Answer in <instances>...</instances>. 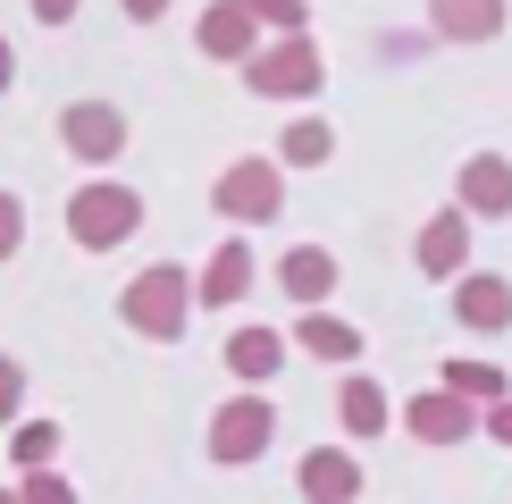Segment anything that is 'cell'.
<instances>
[{"mask_svg":"<svg viewBox=\"0 0 512 504\" xmlns=\"http://www.w3.org/2000/svg\"><path fill=\"white\" fill-rule=\"evenodd\" d=\"M118 320L135 328V336H152V345H177L185 320H194V278H185L177 261H152V269H135L118 294Z\"/></svg>","mask_w":512,"mask_h":504,"instance_id":"obj_1","label":"cell"},{"mask_svg":"<svg viewBox=\"0 0 512 504\" xmlns=\"http://www.w3.org/2000/svg\"><path fill=\"white\" fill-rule=\"evenodd\" d=\"M135 227H143V194H135V185L93 177V185L68 194V244H84V252H118Z\"/></svg>","mask_w":512,"mask_h":504,"instance_id":"obj_2","label":"cell"},{"mask_svg":"<svg viewBox=\"0 0 512 504\" xmlns=\"http://www.w3.org/2000/svg\"><path fill=\"white\" fill-rule=\"evenodd\" d=\"M244 84L269 101H311L328 84V59H319L311 34H261V51L244 59Z\"/></svg>","mask_w":512,"mask_h":504,"instance_id":"obj_3","label":"cell"},{"mask_svg":"<svg viewBox=\"0 0 512 504\" xmlns=\"http://www.w3.org/2000/svg\"><path fill=\"white\" fill-rule=\"evenodd\" d=\"M269 437H277V404L261 387H244V395L219 404V420H210V462H219V471H244V462L269 454Z\"/></svg>","mask_w":512,"mask_h":504,"instance_id":"obj_4","label":"cell"},{"mask_svg":"<svg viewBox=\"0 0 512 504\" xmlns=\"http://www.w3.org/2000/svg\"><path fill=\"white\" fill-rule=\"evenodd\" d=\"M210 202H219L227 219L261 227V219H277V210H286V168H277V160H236V168H219Z\"/></svg>","mask_w":512,"mask_h":504,"instance_id":"obj_5","label":"cell"},{"mask_svg":"<svg viewBox=\"0 0 512 504\" xmlns=\"http://www.w3.org/2000/svg\"><path fill=\"white\" fill-rule=\"evenodd\" d=\"M59 143H68L76 160H118L126 152V110L118 101H68V110H59Z\"/></svg>","mask_w":512,"mask_h":504,"instance_id":"obj_6","label":"cell"},{"mask_svg":"<svg viewBox=\"0 0 512 504\" xmlns=\"http://www.w3.org/2000/svg\"><path fill=\"white\" fill-rule=\"evenodd\" d=\"M462 219H512V160L504 152H471L462 160Z\"/></svg>","mask_w":512,"mask_h":504,"instance_id":"obj_7","label":"cell"},{"mask_svg":"<svg viewBox=\"0 0 512 504\" xmlns=\"http://www.w3.org/2000/svg\"><path fill=\"white\" fill-rule=\"evenodd\" d=\"M403 429H412L420 446H462V437L479 429V412L462 404V395H445V387H429V395H412V404H403Z\"/></svg>","mask_w":512,"mask_h":504,"instance_id":"obj_8","label":"cell"},{"mask_svg":"<svg viewBox=\"0 0 512 504\" xmlns=\"http://www.w3.org/2000/svg\"><path fill=\"white\" fill-rule=\"evenodd\" d=\"M294 479H303L311 504H361V462H353V446H311Z\"/></svg>","mask_w":512,"mask_h":504,"instance_id":"obj_9","label":"cell"},{"mask_svg":"<svg viewBox=\"0 0 512 504\" xmlns=\"http://www.w3.org/2000/svg\"><path fill=\"white\" fill-rule=\"evenodd\" d=\"M454 320L479 328V336H504L512 328V286L496 278V269H471V278L454 286Z\"/></svg>","mask_w":512,"mask_h":504,"instance_id":"obj_10","label":"cell"},{"mask_svg":"<svg viewBox=\"0 0 512 504\" xmlns=\"http://www.w3.org/2000/svg\"><path fill=\"white\" fill-rule=\"evenodd\" d=\"M277 286H286V303L319 311V303L336 294V252H328V244H294L286 261H277Z\"/></svg>","mask_w":512,"mask_h":504,"instance_id":"obj_11","label":"cell"},{"mask_svg":"<svg viewBox=\"0 0 512 504\" xmlns=\"http://www.w3.org/2000/svg\"><path fill=\"white\" fill-rule=\"evenodd\" d=\"M194 42H202L210 59H236V68H244V59L261 51V26H252L236 0H210V9H202V26H194Z\"/></svg>","mask_w":512,"mask_h":504,"instance_id":"obj_12","label":"cell"},{"mask_svg":"<svg viewBox=\"0 0 512 504\" xmlns=\"http://www.w3.org/2000/svg\"><path fill=\"white\" fill-rule=\"evenodd\" d=\"M244 286H252V244H244V236H227V244L202 261L194 303H210V311H219V303H244Z\"/></svg>","mask_w":512,"mask_h":504,"instance_id":"obj_13","label":"cell"},{"mask_svg":"<svg viewBox=\"0 0 512 504\" xmlns=\"http://www.w3.org/2000/svg\"><path fill=\"white\" fill-rule=\"evenodd\" d=\"M462 261H471V219L462 210H437L420 227V278H462Z\"/></svg>","mask_w":512,"mask_h":504,"instance_id":"obj_14","label":"cell"},{"mask_svg":"<svg viewBox=\"0 0 512 504\" xmlns=\"http://www.w3.org/2000/svg\"><path fill=\"white\" fill-rule=\"evenodd\" d=\"M429 26L445 42H496L504 34V0H429Z\"/></svg>","mask_w":512,"mask_h":504,"instance_id":"obj_15","label":"cell"},{"mask_svg":"<svg viewBox=\"0 0 512 504\" xmlns=\"http://www.w3.org/2000/svg\"><path fill=\"white\" fill-rule=\"evenodd\" d=\"M336 420H345V437H378V429H387V420H395V395L387 387H378V378H345V387H336Z\"/></svg>","mask_w":512,"mask_h":504,"instance_id":"obj_16","label":"cell"},{"mask_svg":"<svg viewBox=\"0 0 512 504\" xmlns=\"http://www.w3.org/2000/svg\"><path fill=\"white\" fill-rule=\"evenodd\" d=\"M294 345L311 353V362H361V328L353 320H336V311H303V328H294Z\"/></svg>","mask_w":512,"mask_h":504,"instance_id":"obj_17","label":"cell"},{"mask_svg":"<svg viewBox=\"0 0 512 504\" xmlns=\"http://www.w3.org/2000/svg\"><path fill=\"white\" fill-rule=\"evenodd\" d=\"M227 370H236L244 387L277 378V370H286V336H277V328H236V336H227Z\"/></svg>","mask_w":512,"mask_h":504,"instance_id":"obj_18","label":"cell"},{"mask_svg":"<svg viewBox=\"0 0 512 504\" xmlns=\"http://www.w3.org/2000/svg\"><path fill=\"white\" fill-rule=\"evenodd\" d=\"M445 395H462L471 412H487V404H504V370L496 362H479V353H462V362H445Z\"/></svg>","mask_w":512,"mask_h":504,"instance_id":"obj_19","label":"cell"},{"mask_svg":"<svg viewBox=\"0 0 512 504\" xmlns=\"http://www.w3.org/2000/svg\"><path fill=\"white\" fill-rule=\"evenodd\" d=\"M336 152V126L328 118H294L286 135H277V168H319Z\"/></svg>","mask_w":512,"mask_h":504,"instance_id":"obj_20","label":"cell"},{"mask_svg":"<svg viewBox=\"0 0 512 504\" xmlns=\"http://www.w3.org/2000/svg\"><path fill=\"white\" fill-rule=\"evenodd\" d=\"M59 446H68L59 420H17V429H9V462H17V471H51Z\"/></svg>","mask_w":512,"mask_h":504,"instance_id":"obj_21","label":"cell"},{"mask_svg":"<svg viewBox=\"0 0 512 504\" xmlns=\"http://www.w3.org/2000/svg\"><path fill=\"white\" fill-rule=\"evenodd\" d=\"M236 9L252 17V26H269V34H303V26H311L303 0H236Z\"/></svg>","mask_w":512,"mask_h":504,"instance_id":"obj_22","label":"cell"},{"mask_svg":"<svg viewBox=\"0 0 512 504\" xmlns=\"http://www.w3.org/2000/svg\"><path fill=\"white\" fill-rule=\"evenodd\" d=\"M17 496H26V504H76V488L59 471H17Z\"/></svg>","mask_w":512,"mask_h":504,"instance_id":"obj_23","label":"cell"},{"mask_svg":"<svg viewBox=\"0 0 512 504\" xmlns=\"http://www.w3.org/2000/svg\"><path fill=\"white\" fill-rule=\"evenodd\" d=\"M17 244H26V202L0 194V261H17Z\"/></svg>","mask_w":512,"mask_h":504,"instance_id":"obj_24","label":"cell"},{"mask_svg":"<svg viewBox=\"0 0 512 504\" xmlns=\"http://www.w3.org/2000/svg\"><path fill=\"white\" fill-rule=\"evenodd\" d=\"M17 404H26V370L0 353V420H9V429H17Z\"/></svg>","mask_w":512,"mask_h":504,"instance_id":"obj_25","label":"cell"},{"mask_svg":"<svg viewBox=\"0 0 512 504\" xmlns=\"http://www.w3.org/2000/svg\"><path fill=\"white\" fill-rule=\"evenodd\" d=\"M479 420H487V437H496V446H512V395H504V404H487Z\"/></svg>","mask_w":512,"mask_h":504,"instance_id":"obj_26","label":"cell"},{"mask_svg":"<svg viewBox=\"0 0 512 504\" xmlns=\"http://www.w3.org/2000/svg\"><path fill=\"white\" fill-rule=\"evenodd\" d=\"M26 9H34V17H42V26H68V17H76V9H84V0H26Z\"/></svg>","mask_w":512,"mask_h":504,"instance_id":"obj_27","label":"cell"},{"mask_svg":"<svg viewBox=\"0 0 512 504\" xmlns=\"http://www.w3.org/2000/svg\"><path fill=\"white\" fill-rule=\"evenodd\" d=\"M126 17H135V26H160V17H168V0H126Z\"/></svg>","mask_w":512,"mask_h":504,"instance_id":"obj_28","label":"cell"},{"mask_svg":"<svg viewBox=\"0 0 512 504\" xmlns=\"http://www.w3.org/2000/svg\"><path fill=\"white\" fill-rule=\"evenodd\" d=\"M17 84V51H9V34H0V93Z\"/></svg>","mask_w":512,"mask_h":504,"instance_id":"obj_29","label":"cell"},{"mask_svg":"<svg viewBox=\"0 0 512 504\" xmlns=\"http://www.w3.org/2000/svg\"><path fill=\"white\" fill-rule=\"evenodd\" d=\"M0 504H26V496H17V488H0Z\"/></svg>","mask_w":512,"mask_h":504,"instance_id":"obj_30","label":"cell"}]
</instances>
